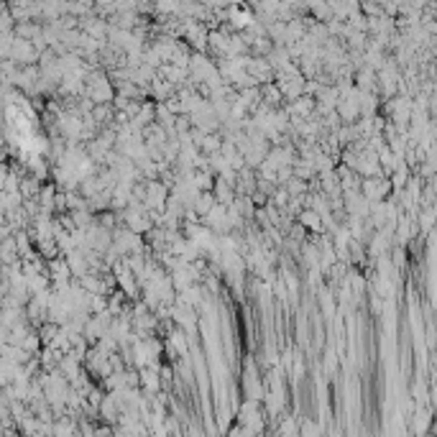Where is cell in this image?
<instances>
[{
	"label": "cell",
	"mask_w": 437,
	"mask_h": 437,
	"mask_svg": "<svg viewBox=\"0 0 437 437\" xmlns=\"http://www.w3.org/2000/svg\"><path fill=\"white\" fill-rule=\"evenodd\" d=\"M302 222H305V228H320V222H322V218L317 215V210H305L302 213Z\"/></svg>",
	"instance_id": "1"
}]
</instances>
